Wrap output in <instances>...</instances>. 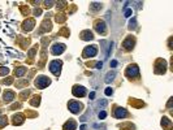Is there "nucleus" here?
Segmentation results:
<instances>
[{
	"label": "nucleus",
	"mask_w": 173,
	"mask_h": 130,
	"mask_svg": "<svg viewBox=\"0 0 173 130\" xmlns=\"http://www.w3.org/2000/svg\"><path fill=\"white\" fill-rule=\"evenodd\" d=\"M96 53H98L96 47H95V46H89V47H86L85 51H83V57H94Z\"/></svg>",
	"instance_id": "0eeeda50"
},
{
	"label": "nucleus",
	"mask_w": 173,
	"mask_h": 130,
	"mask_svg": "<svg viewBox=\"0 0 173 130\" xmlns=\"http://www.w3.org/2000/svg\"><path fill=\"white\" fill-rule=\"evenodd\" d=\"M102 66H103V63H98L96 64V68L98 69H102Z\"/></svg>",
	"instance_id": "7c9ffc66"
},
{
	"label": "nucleus",
	"mask_w": 173,
	"mask_h": 130,
	"mask_svg": "<svg viewBox=\"0 0 173 130\" xmlns=\"http://www.w3.org/2000/svg\"><path fill=\"white\" fill-rule=\"evenodd\" d=\"M95 30H96L99 34L104 35V34L107 32V30H106V24H104L103 21H98L96 24H95Z\"/></svg>",
	"instance_id": "f8f14e48"
},
{
	"label": "nucleus",
	"mask_w": 173,
	"mask_h": 130,
	"mask_svg": "<svg viewBox=\"0 0 173 130\" xmlns=\"http://www.w3.org/2000/svg\"><path fill=\"white\" fill-rule=\"evenodd\" d=\"M112 94H113V90L111 89V87H107V89H106V95L109 96V95H112Z\"/></svg>",
	"instance_id": "a878e982"
},
{
	"label": "nucleus",
	"mask_w": 173,
	"mask_h": 130,
	"mask_svg": "<svg viewBox=\"0 0 173 130\" xmlns=\"http://www.w3.org/2000/svg\"><path fill=\"white\" fill-rule=\"evenodd\" d=\"M134 44H135V38H134V36H127L126 40L124 42V44H122V46H124L125 49L130 51L131 48L134 47Z\"/></svg>",
	"instance_id": "9d476101"
},
{
	"label": "nucleus",
	"mask_w": 173,
	"mask_h": 130,
	"mask_svg": "<svg viewBox=\"0 0 173 130\" xmlns=\"http://www.w3.org/2000/svg\"><path fill=\"white\" fill-rule=\"evenodd\" d=\"M49 70H51L55 76H60V70H61V61L60 60H53L49 64Z\"/></svg>",
	"instance_id": "7ed1b4c3"
},
{
	"label": "nucleus",
	"mask_w": 173,
	"mask_h": 130,
	"mask_svg": "<svg viewBox=\"0 0 173 130\" xmlns=\"http://www.w3.org/2000/svg\"><path fill=\"white\" fill-rule=\"evenodd\" d=\"M113 116H115L116 118H124V117H126V116H127V112H126L124 108H120V107H117V108H115Z\"/></svg>",
	"instance_id": "9b49d317"
},
{
	"label": "nucleus",
	"mask_w": 173,
	"mask_h": 130,
	"mask_svg": "<svg viewBox=\"0 0 173 130\" xmlns=\"http://www.w3.org/2000/svg\"><path fill=\"white\" fill-rule=\"evenodd\" d=\"M9 69L8 68H0V76H4V74H8Z\"/></svg>",
	"instance_id": "b1692460"
},
{
	"label": "nucleus",
	"mask_w": 173,
	"mask_h": 130,
	"mask_svg": "<svg viewBox=\"0 0 173 130\" xmlns=\"http://www.w3.org/2000/svg\"><path fill=\"white\" fill-rule=\"evenodd\" d=\"M98 117L100 118V120H104L107 117V113H106V111H102V112H100L99 114H98Z\"/></svg>",
	"instance_id": "393cba45"
},
{
	"label": "nucleus",
	"mask_w": 173,
	"mask_h": 130,
	"mask_svg": "<svg viewBox=\"0 0 173 130\" xmlns=\"http://www.w3.org/2000/svg\"><path fill=\"white\" fill-rule=\"evenodd\" d=\"M107 105V100H104V99H102L99 101V107H106Z\"/></svg>",
	"instance_id": "bb28decb"
},
{
	"label": "nucleus",
	"mask_w": 173,
	"mask_h": 130,
	"mask_svg": "<svg viewBox=\"0 0 173 130\" xmlns=\"http://www.w3.org/2000/svg\"><path fill=\"white\" fill-rule=\"evenodd\" d=\"M111 66H112V68L117 66V61H116V60H113V61H111Z\"/></svg>",
	"instance_id": "c756f323"
},
{
	"label": "nucleus",
	"mask_w": 173,
	"mask_h": 130,
	"mask_svg": "<svg viewBox=\"0 0 173 130\" xmlns=\"http://www.w3.org/2000/svg\"><path fill=\"white\" fill-rule=\"evenodd\" d=\"M68 108L70 109L72 113H79L82 105H81V103H78V101H76V100H70L69 103H68Z\"/></svg>",
	"instance_id": "20e7f679"
},
{
	"label": "nucleus",
	"mask_w": 173,
	"mask_h": 130,
	"mask_svg": "<svg viewBox=\"0 0 173 130\" xmlns=\"http://www.w3.org/2000/svg\"><path fill=\"white\" fill-rule=\"evenodd\" d=\"M49 83H51V80L46 76H38L35 78V86L38 87V89H44V87H47L49 85Z\"/></svg>",
	"instance_id": "f257e3e1"
},
{
	"label": "nucleus",
	"mask_w": 173,
	"mask_h": 130,
	"mask_svg": "<svg viewBox=\"0 0 173 130\" xmlns=\"http://www.w3.org/2000/svg\"><path fill=\"white\" fill-rule=\"evenodd\" d=\"M3 83H5V85H11V83H12V80H11V78H7V80L3 81Z\"/></svg>",
	"instance_id": "cd10ccee"
},
{
	"label": "nucleus",
	"mask_w": 173,
	"mask_h": 130,
	"mask_svg": "<svg viewBox=\"0 0 173 130\" xmlns=\"http://www.w3.org/2000/svg\"><path fill=\"white\" fill-rule=\"evenodd\" d=\"M39 100H40V98H39V96H35L34 99L30 101V104H31V105H39Z\"/></svg>",
	"instance_id": "5701e85b"
},
{
	"label": "nucleus",
	"mask_w": 173,
	"mask_h": 130,
	"mask_svg": "<svg viewBox=\"0 0 173 130\" xmlns=\"http://www.w3.org/2000/svg\"><path fill=\"white\" fill-rule=\"evenodd\" d=\"M81 38L83 40H91V39H94V35L90 30H85V31L81 32Z\"/></svg>",
	"instance_id": "ddd939ff"
},
{
	"label": "nucleus",
	"mask_w": 173,
	"mask_h": 130,
	"mask_svg": "<svg viewBox=\"0 0 173 130\" xmlns=\"http://www.w3.org/2000/svg\"><path fill=\"white\" fill-rule=\"evenodd\" d=\"M125 74H126V77L127 78H130V80H133V78H137L139 76V68L137 66V65H129V66L126 68V72H125Z\"/></svg>",
	"instance_id": "f03ea898"
},
{
	"label": "nucleus",
	"mask_w": 173,
	"mask_h": 130,
	"mask_svg": "<svg viewBox=\"0 0 173 130\" xmlns=\"http://www.w3.org/2000/svg\"><path fill=\"white\" fill-rule=\"evenodd\" d=\"M86 129V125H82V126H81V130H85Z\"/></svg>",
	"instance_id": "473e14b6"
},
{
	"label": "nucleus",
	"mask_w": 173,
	"mask_h": 130,
	"mask_svg": "<svg viewBox=\"0 0 173 130\" xmlns=\"http://www.w3.org/2000/svg\"><path fill=\"white\" fill-rule=\"evenodd\" d=\"M76 129V122L73 120H69L65 125H64V130H74Z\"/></svg>",
	"instance_id": "2eb2a0df"
},
{
	"label": "nucleus",
	"mask_w": 173,
	"mask_h": 130,
	"mask_svg": "<svg viewBox=\"0 0 173 130\" xmlns=\"http://www.w3.org/2000/svg\"><path fill=\"white\" fill-rule=\"evenodd\" d=\"M73 95L74 96H79V98H82V96H85L86 95V89L83 86H74L73 87Z\"/></svg>",
	"instance_id": "6e6552de"
},
{
	"label": "nucleus",
	"mask_w": 173,
	"mask_h": 130,
	"mask_svg": "<svg viewBox=\"0 0 173 130\" xmlns=\"http://www.w3.org/2000/svg\"><path fill=\"white\" fill-rule=\"evenodd\" d=\"M94 98H95V94H94V92H91V94H90V99H94Z\"/></svg>",
	"instance_id": "2f4dec72"
},
{
	"label": "nucleus",
	"mask_w": 173,
	"mask_h": 130,
	"mask_svg": "<svg viewBox=\"0 0 173 130\" xmlns=\"http://www.w3.org/2000/svg\"><path fill=\"white\" fill-rule=\"evenodd\" d=\"M161 125H164V128H165L167 130H169L171 126H172V122H171L167 117H163V120H161Z\"/></svg>",
	"instance_id": "f3484780"
},
{
	"label": "nucleus",
	"mask_w": 173,
	"mask_h": 130,
	"mask_svg": "<svg viewBox=\"0 0 173 130\" xmlns=\"http://www.w3.org/2000/svg\"><path fill=\"white\" fill-rule=\"evenodd\" d=\"M13 98H15V94H13V91L7 90L5 92H4V100H5L7 103H11V101L13 100Z\"/></svg>",
	"instance_id": "4468645a"
},
{
	"label": "nucleus",
	"mask_w": 173,
	"mask_h": 130,
	"mask_svg": "<svg viewBox=\"0 0 173 130\" xmlns=\"http://www.w3.org/2000/svg\"><path fill=\"white\" fill-rule=\"evenodd\" d=\"M131 16V9H127V11H125V17H129Z\"/></svg>",
	"instance_id": "c85d7f7f"
},
{
	"label": "nucleus",
	"mask_w": 173,
	"mask_h": 130,
	"mask_svg": "<svg viewBox=\"0 0 173 130\" xmlns=\"http://www.w3.org/2000/svg\"><path fill=\"white\" fill-rule=\"evenodd\" d=\"M24 122V117H22L21 114H15L13 116V124L15 125H21Z\"/></svg>",
	"instance_id": "dca6fc26"
},
{
	"label": "nucleus",
	"mask_w": 173,
	"mask_h": 130,
	"mask_svg": "<svg viewBox=\"0 0 173 130\" xmlns=\"http://www.w3.org/2000/svg\"><path fill=\"white\" fill-rule=\"evenodd\" d=\"M34 25H35V21L33 18H27V20L24 21V24H22V27H24L25 31H30L34 29Z\"/></svg>",
	"instance_id": "1a4fd4ad"
},
{
	"label": "nucleus",
	"mask_w": 173,
	"mask_h": 130,
	"mask_svg": "<svg viewBox=\"0 0 173 130\" xmlns=\"http://www.w3.org/2000/svg\"><path fill=\"white\" fill-rule=\"evenodd\" d=\"M7 122H8L7 117H5V116H1V117H0V128L5 126V125H7Z\"/></svg>",
	"instance_id": "412c9836"
},
{
	"label": "nucleus",
	"mask_w": 173,
	"mask_h": 130,
	"mask_svg": "<svg viewBox=\"0 0 173 130\" xmlns=\"http://www.w3.org/2000/svg\"><path fill=\"white\" fill-rule=\"evenodd\" d=\"M115 77H116V72H109V73L107 74V76H106V82H107V83L112 82Z\"/></svg>",
	"instance_id": "a211bd4d"
},
{
	"label": "nucleus",
	"mask_w": 173,
	"mask_h": 130,
	"mask_svg": "<svg viewBox=\"0 0 173 130\" xmlns=\"http://www.w3.org/2000/svg\"><path fill=\"white\" fill-rule=\"evenodd\" d=\"M135 26H137L135 18H131V20L129 21V29H130V30H133V29H135Z\"/></svg>",
	"instance_id": "aec40b11"
},
{
	"label": "nucleus",
	"mask_w": 173,
	"mask_h": 130,
	"mask_svg": "<svg viewBox=\"0 0 173 130\" xmlns=\"http://www.w3.org/2000/svg\"><path fill=\"white\" fill-rule=\"evenodd\" d=\"M15 73H16V76H17V77H21V76H24V74L26 73V69H25L24 66H20V68H17V69H16V72H15Z\"/></svg>",
	"instance_id": "6ab92c4d"
},
{
	"label": "nucleus",
	"mask_w": 173,
	"mask_h": 130,
	"mask_svg": "<svg viewBox=\"0 0 173 130\" xmlns=\"http://www.w3.org/2000/svg\"><path fill=\"white\" fill-rule=\"evenodd\" d=\"M91 8H93V11H99V9L102 8V4H99V3H93V4H91Z\"/></svg>",
	"instance_id": "4be33fe9"
},
{
	"label": "nucleus",
	"mask_w": 173,
	"mask_h": 130,
	"mask_svg": "<svg viewBox=\"0 0 173 130\" xmlns=\"http://www.w3.org/2000/svg\"><path fill=\"white\" fill-rule=\"evenodd\" d=\"M165 69H167L165 61H164V60H161V59H159L157 63H156V65H155V73H157V74L165 73Z\"/></svg>",
	"instance_id": "39448f33"
},
{
	"label": "nucleus",
	"mask_w": 173,
	"mask_h": 130,
	"mask_svg": "<svg viewBox=\"0 0 173 130\" xmlns=\"http://www.w3.org/2000/svg\"><path fill=\"white\" fill-rule=\"evenodd\" d=\"M64 51H65V46L64 44H60V43H55L52 47H51V53L52 55H61Z\"/></svg>",
	"instance_id": "423d86ee"
}]
</instances>
